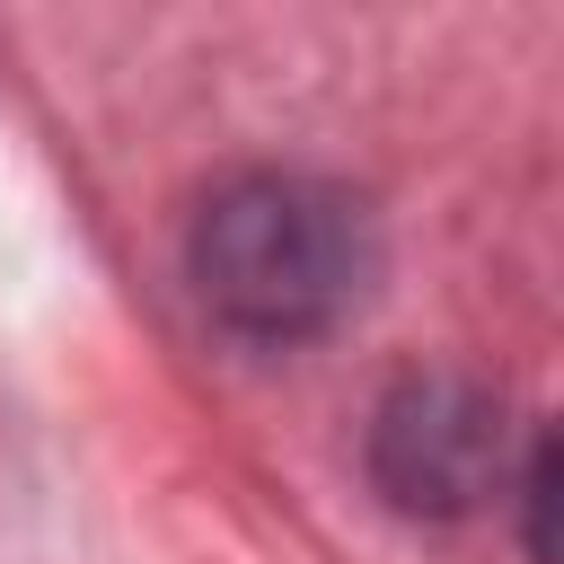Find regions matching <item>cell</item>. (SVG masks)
<instances>
[{
  "mask_svg": "<svg viewBox=\"0 0 564 564\" xmlns=\"http://www.w3.org/2000/svg\"><path fill=\"white\" fill-rule=\"evenodd\" d=\"M194 282L247 335H308L361 291V212L308 176H247L203 203Z\"/></svg>",
  "mask_w": 564,
  "mask_h": 564,
  "instance_id": "1",
  "label": "cell"
},
{
  "mask_svg": "<svg viewBox=\"0 0 564 564\" xmlns=\"http://www.w3.org/2000/svg\"><path fill=\"white\" fill-rule=\"evenodd\" d=\"M379 467L397 485V502H467L494 467V414L485 397L449 388V379H423L388 405L379 423Z\"/></svg>",
  "mask_w": 564,
  "mask_h": 564,
  "instance_id": "2",
  "label": "cell"
}]
</instances>
